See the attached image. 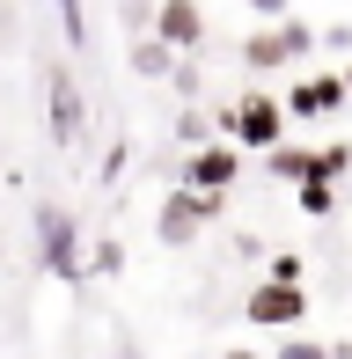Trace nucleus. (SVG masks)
<instances>
[{
	"mask_svg": "<svg viewBox=\"0 0 352 359\" xmlns=\"http://www.w3.org/2000/svg\"><path fill=\"white\" fill-rule=\"evenodd\" d=\"M243 67H257V74H279V67H286L279 29H264V37H243Z\"/></svg>",
	"mask_w": 352,
	"mask_h": 359,
	"instance_id": "11",
	"label": "nucleus"
},
{
	"mask_svg": "<svg viewBox=\"0 0 352 359\" xmlns=\"http://www.w3.org/2000/svg\"><path fill=\"white\" fill-rule=\"evenodd\" d=\"M264 169L271 176H286V184H309V176H316V154H309V147H271V154H264Z\"/></svg>",
	"mask_w": 352,
	"mask_h": 359,
	"instance_id": "9",
	"label": "nucleus"
},
{
	"mask_svg": "<svg viewBox=\"0 0 352 359\" xmlns=\"http://www.w3.org/2000/svg\"><path fill=\"white\" fill-rule=\"evenodd\" d=\"M59 22H67V37L81 44V0H59Z\"/></svg>",
	"mask_w": 352,
	"mask_h": 359,
	"instance_id": "17",
	"label": "nucleus"
},
{
	"mask_svg": "<svg viewBox=\"0 0 352 359\" xmlns=\"http://www.w3.org/2000/svg\"><path fill=\"white\" fill-rule=\"evenodd\" d=\"M243 8H257V15H286V0H243Z\"/></svg>",
	"mask_w": 352,
	"mask_h": 359,
	"instance_id": "19",
	"label": "nucleus"
},
{
	"mask_svg": "<svg viewBox=\"0 0 352 359\" xmlns=\"http://www.w3.org/2000/svg\"><path fill=\"white\" fill-rule=\"evenodd\" d=\"M184 198H191V213H198V220H213L220 205H228V191H184Z\"/></svg>",
	"mask_w": 352,
	"mask_h": 359,
	"instance_id": "15",
	"label": "nucleus"
},
{
	"mask_svg": "<svg viewBox=\"0 0 352 359\" xmlns=\"http://www.w3.org/2000/svg\"><path fill=\"white\" fill-rule=\"evenodd\" d=\"M44 95H52V147L59 154H74L88 133V103H81V88H74V74H52L44 81Z\"/></svg>",
	"mask_w": 352,
	"mask_h": 359,
	"instance_id": "4",
	"label": "nucleus"
},
{
	"mask_svg": "<svg viewBox=\"0 0 352 359\" xmlns=\"http://www.w3.org/2000/svg\"><path fill=\"white\" fill-rule=\"evenodd\" d=\"M147 15H154V0H125V29H133V22H147Z\"/></svg>",
	"mask_w": 352,
	"mask_h": 359,
	"instance_id": "18",
	"label": "nucleus"
},
{
	"mask_svg": "<svg viewBox=\"0 0 352 359\" xmlns=\"http://www.w3.org/2000/svg\"><path fill=\"white\" fill-rule=\"evenodd\" d=\"M154 235H162V250H191V242H198V213H191L184 191H169V198H162V213H154Z\"/></svg>",
	"mask_w": 352,
	"mask_h": 359,
	"instance_id": "8",
	"label": "nucleus"
},
{
	"mask_svg": "<svg viewBox=\"0 0 352 359\" xmlns=\"http://www.w3.org/2000/svg\"><path fill=\"white\" fill-rule=\"evenodd\" d=\"M228 133H235V147H264V154H271V147L286 140V110L271 103V95H257V88H250L243 103H235V118H228Z\"/></svg>",
	"mask_w": 352,
	"mask_h": 359,
	"instance_id": "3",
	"label": "nucleus"
},
{
	"mask_svg": "<svg viewBox=\"0 0 352 359\" xmlns=\"http://www.w3.org/2000/svg\"><path fill=\"white\" fill-rule=\"evenodd\" d=\"M279 44H286V59H301V52L316 44V29H309V22H294V15H279Z\"/></svg>",
	"mask_w": 352,
	"mask_h": 359,
	"instance_id": "14",
	"label": "nucleus"
},
{
	"mask_svg": "<svg viewBox=\"0 0 352 359\" xmlns=\"http://www.w3.org/2000/svg\"><path fill=\"white\" fill-rule=\"evenodd\" d=\"M294 205H301V213H309V220H323L330 205H338V191H330V184H316V176H309V184L294 191Z\"/></svg>",
	"mask_w": 352,
	"mask_h": 359,
	"instance_id": "12",
	"label": "nucleus"
},
{
	"mask_svg": "<svg viewBox=\"0 0 352 359\" xmlns=\"http://www.w3.org/2000/svg\"><path fill=\"white\" fill-rule=\"evenodd\" d=\"M154 44H169V52H198L205 22H198V0H154Z\"/></svg>",
	"mask_w": 352,
	"mask_h": 359,
	"instance_id": "5",
	"label": "nucleus"
},
{
	"mask_svg": "<svg viewBox=\"0 0 352 359\" xmlns=\"http://www.w3.org/2000/svg\"><path fill=\"white\" fill-rule=\"evenodd\" d=\"M220 359H257V352H250V345H243V352H220Z\"/></svg>",
	"mask_w": 352,
	"mask_h": 359,
	"instance_id": "20",
	"label": "nucleus"
},
{
	"mask_svg": "<svg viewBox=\"0 0 352 359\" xmlns=\"http://www.w3.org/2000/svg\"><path fill=\"white\" fill-rule=\"evenodd\" d=\"M37 242H44V271L52 279H81V227H74L67 205H37Z\"/></svg>",
	"mask_w": 352,
	"mask_h": 359,
	"instance_id": "1",
	"label": "nucleus"
},
{
	"mask_svg": "<svg viewBox=\"0 0 352 359\" xmlns=\"http://www.w3.org/2000/svg\"><path fill=\"white\" fill-rule=\"evenodd\" d=\"M264 279H279V286H309V264H301V250H279Z\"/></svg>",
	"mask_w": 352,
	"mask_h": 359,
	"instance_id": "13",
	"label": "nucleus"
},
{
	"mask_svg": "<svg viewBox=\"0 0 352 359\" xmlns=\"http://www.w3.org/2000/svg\"><path fill=\"white\" fill-rule=\"evenodd\" d=\"M235 176H243V154L235 147H191V176H184V191H228Z\"/></svg>",
	"mask_w": 352,
	"mask_h": 359,
	"instance_id": "6",
	"label": "nucleus"
},
{
	"mask_svg": "<svg viewBox=\"0 0 352 359\" xmlns=\"http://www.w3.org/2000/svg\"><path fill=\"white\" fill-rule=\"evenodd\" d=\"M338 103H345V81H330V74H323V81H294L279 110H286V118H330Z\"/></svg>",
	"mask_w": 352,
	"mask_h": 359,
	"instance_id": "7",
	"label": "nucleus"
},
{
	"mask_svg": "<svg viewBox=\"0 0 352 359\" xmlns=\"http://www.w3.org/2000/svg\"><path fill=\"white\" fill-rule=\"evenodd\" d=\"M250 323H264V330H294L301 316H309V286H279V279H257L243 301Z\"/></svg>",
	"mask_w": 352,
	"mask_h": 359,
	"instance_id": "2",
	"label": "nucleus"
},
{
	"mask_svg": "<svg viewBox=\"0 0 352 359\" xmlns=\"http://www.w3.org/2000/svg\"><path fill=\"white\" fill-rule=\"evenodd\" d=\"M279 359H330V352H323V345H309V337H286Z\"/></svg>",
	"mask_w": 352,
	"mask_h": 359,
	"instance_id": "16",
	"label": "nucleus"
},
{
	"mask_svg": "<svg viewBox=\"0 0 352 359\" xmlns=\"http://www.w3.org/2000/svg\"><path fill=\"white\" fill-rule=\"evenodd\" d=\"M133 74H140V81H169V74H176V52H169V44H154V37H140V44H133Z\"/></svg>",
	"mask_w": 352,
	"mask_h": 359,
	"instance_id": "10",
	"label": "nucleus"
}]
</instances>
